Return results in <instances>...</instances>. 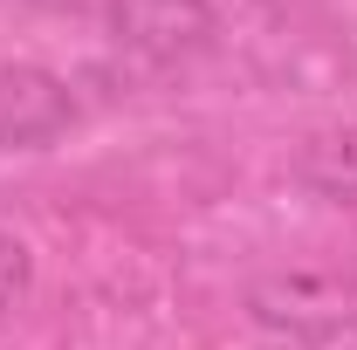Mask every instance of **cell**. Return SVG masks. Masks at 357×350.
I'll use <instances>...</instances> for the list:
<instances>
[{"instance_id":"4","label":"cell","mask_w":357,"mask_h":350,"mask_svg":"<svg viewBox=\"0 0 357 350\" xmlns=\"http://www.w3.org/2000/svg\"><path fill=\"white\" fill-rule=\"evenodd\" d=\"M289 178L316 199H330V206H357V124L310 131L289 151Z\"/></svg>"},{"instance_id":"5","label":"cell","mask_w":357,"mask_h":350,"mask_svg":"<svg viewBox=\"0 0 357 350\" xmlns=\"http://www.w3.org/2000/svg\"><path fill=\"white\" fill-rule=\"evenodd\" d=\"M255 7H275V14H296V7H316V0H255Z\"/></svg>"},{"instance_id":"1","label":"cell","mask_w":357,"mask_h":350,"mask_svg":"<svg viewBox=\"0 0 357 350\" xmlns=\"http://www.w3.org/2000/svg\"><path fill=\"white\" fill-rule=\"evenodd\" d=\"M248 323H261L282 344H330L357 337V268H275L248 282Z\"/></svg>"},{"instance_id":"6","label":"cell","mask_w":357,"mask_h":350,"mask_svg":"<svg viewBox=\"0 0 357 350\" xmlns=\"http://www.w3.org/2000/svg\"><path fill=\"white\" fill-rule=\"evenodd\" d=\"M255 350H310V344H282V337H268V344H255Z\"/></svg>"},{"instance_id":"2","label":"cell","mask_w":357,"mask_h":350,"mask_svg":"<svg viewBox=\"0 0 357 350\" xmlns=\"http://www.w3.org/2000/svg\"><path fill=\"white\" fill-rule=\"evenodd\" d=\"M103 35L117 55H137L151 69H178L220 42V7L213 0H96Z\"/></svg>"},{"instance_id":"3","label":"cell","mask_w":357,"mask_h":350,"mask_svg":"<svg viewBox=\"0 0 357 350\" xmlns=\"http://www.w3.org/2000/svg\"><path fill=\"white\" fill-rule=\"evenodd\" d=\"M76 124V89L42 62H0V151H48Z\"/></svg>"}]
</instances>
